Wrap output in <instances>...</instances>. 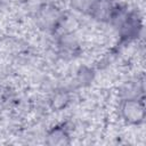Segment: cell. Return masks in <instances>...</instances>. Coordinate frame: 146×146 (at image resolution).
Returning a JSON list of instances; mask_svg holds the SVG:
<instances>
[{"label": "cell", "mask_w": 146, "mask_h": 146, "mask_svg": "<svg viewBox=\"0 0 146 146\" xmlns=\"http://www.w3.org/2000/svg\"><path fill=\"white\" fill-rule=\"evenodd\" d=\"M122 114L131 123H138L144 119V106L135 99H128L122 105Z\"/></svg>", "instance_id": "cell-1"}, {"label": "cell", "mask_w": 146, "mask_h": 146, "mask_svg": "<svg viewBox=\"0 0 146 146\" xmlns=\"http://www.w3.org/2000/svg\"><path fill=\"white\" fill-rule=\"evenodd\" d=\"M99 0H72V5L81 11H90L92 9H95L96 5L98 3Z\"/></svg>", "instance_id": "cell-3"}, {"label": "cell", "mask_w": 146, "mask_h": 146, "mask_svg": "<svg viewBox=\"0 0 146 146\" xmlns=\"http://www.w3.org/2000/svg\"><path fill=\"white\" fill-rule=\"evenodd\" d=\"M70 143L68 136L63 129H54L47 138V144L49 145H67Z\"/></svg>", "instance_id": "cell-2"}]
</instances>
